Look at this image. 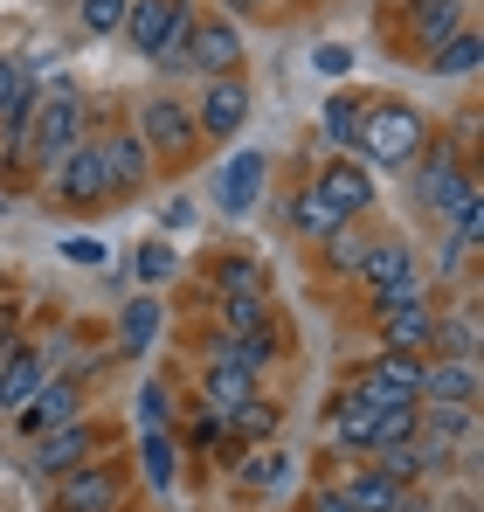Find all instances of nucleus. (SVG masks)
I'll list each match as a JSON object with an SVG mask.
<instances>
[{
    "label": "nucleus",
    "mask_w": 484,
    "mask_h": 512,
    "mask_svg": "<svg viewBox=\"0 0 484 512\" xmlns=\"http://www.w3.org/2000/svg\"><path fill=\"white\" fill-rule=\"evenodd\" d=\"M208 277H215V291H222V298H236V291H270V277H263V263H256V256H222Z\"/></svg>",
    "instance_id": "33"
},
{
    "label": "nucleus",
    "mask_w": 484,
    "mask_h": 512,
    "mask_svg": "<svg viewBox=\"0 0 484 512\" xmlns=\"http://www.w3.org/2000/svg\"><path fill=\"white\" fill-rule=\"evenodd\" d=\"M63 256H70V263H104V243H90V236H77V243H63Z\"/></svg>",
    "instance_id": "44"
},
{
    "label": "nucleus",
    "mask_w": 484,
    "mask_h": 512,
    "mask_svg": "<svg viewBox=\"0 0 484 512\" xmlns=\"http://www.w3.org/2000/svg\"><path fill=\"white\" fill-rule=\"evenodd\" d=\"M249 77H208V90H201V104H194V139H236L242 125H249Z\"/></svg>",
    "instance_id": "7"
},
{
    "label": "nucleus",
    "mask_w": 484,
    "mask_h": 512,
    "mask_svg": "<svg viewBox=\"0 0 484 512\" xmlns=\"http://www.w3.org/2000/svg\"><path fill=\"white\" fill-rule=\"evenodd\" d=\"M118 471L111 464H83L70 478H56V512H118Z\"/></svg>",
    "instance_id": "15"
},
{
    "label": "nucleus",
    "mask_w": 484,
    "mask_h": 512,
    "mask_svg": "<svg viewBox=\"0 0 484 512\" xmlns=\"http://www.w3.org/2000/svg\"><path fill=\"white\" fill-rule=\"evenodd\" d=\"M139 478L153 485V492H173V478H180V443L173 436H139Z\"/></svg>",
    "instance_id": "29"
},
{
    "label": "nucleus",
    "mask_w": 484,
    "mask_h": 512,
    "mask_svg": "<svg viewBox=\"0 0 484 512\" xmlns=\"http://www.w3.org/2000/svg\"><path fill=\"white\" fill-rule=\"evenodd\" d=\"M464 201H478V167L450 139H436V153H422V167H415V208L436 215V222H450Z\"/></svg>",
    "instance_id": "3"
},
{
    "label": "nucleus",
    "mask_w": 484,
    "mask_h": 512,
    "mask_svg": "<svg viewBox=\"0 0 484 512\" xmlns=\"http://www.w3.org/2000/svg\"><path fill=\"white\" fill-rule=\"evenodd\" d=\"M187 21H194V7H187V0H132L118 35H125V42L153 63L166 42H180V35H187Z\"/></svg>",
    "instance_id": "9"
},
{
    "label": "nucleus",
    "mask_w": 484,
    "mask_h": 512,
    "mask_svg": "<svg viewBox=\"0 0 484 512\" xmlns=\"http://www.w3.org/2000/svg\"><path fill=\"white\" fill-rule=\"evenodd\" d=\"M277 423H284V409H277V402H242L236 416H229V436H242V443H270Z\"/></svg>",
    "instance_id": "36"
},
{
    "label": "nucleus",
    "mask_w": 484,
    "mask_h": 512,
    "mask_svg": "<svg viewBox=\"0 0 484 512\" xmlns=\"http://www.w3.org/2000/svg\"><path fill=\"white\" fill-rule=\"evenodd\" d=\"M429 146V118L402 104V97H367V111H360V132H353V153H360V167H408L415 153Z\"/></svg>",
    "instance_id": "1"
},
{
    "label": "nucleus",
    "mask_w": 484,
    "mask_h": 512,
    "mask_svg": "<svg viewBox=\"0 0 484 512\" xmlns=\"http://www.w3.org/2000/svg\"><path fill=\"white\" fill-rule=\"evenodd\" d=\"M28 84V70H21V56H0V111L14 104V90Z\"/></svg>",
    "instance_id": "42"
},
{
    "label": "nucleus",
    "mask_w": 484,
    "mask_h": 512,
    "mask_svg": "<svg viewBox=\"0 0 484 512\" xmlns=\"http://www.w3.org/2000/svg\"><path fill=\"white\" fill-rule=\"evenodd\" d=\"M360 111H367V97H360V90H332V97H325V111H319V132H325V146H339V153H353V132H360Z\"/></svg>",
    "instance_id": "28"
},
{
    "label": "nucleus",
    "mask_w": 484,
    "mask_h": 512,
    "mask_svg": "<svg viewBox=\"0 0 484 512\" xmlns=\"http://www.w3.org/2000/svg\"><path fill=\"white\" fill-rule=\"evenodd\" d=\"M49 180V201L56 208H104V194H111V180H104V153H97V139H83L70 160H56V167L42 173Z\"/></svg>",
    "instance_id": "5"
},
{
    "label": "nucleus",
    "mask_w": 484,
    "mask_h": 512,
    "mask_svg": "<svg viewBox=\"0 0 484 512\" xmlns=\"http://www.w3.org/2000/svg\"><path fill=\"white\" fill-rule=\"evenodd\" d=\"M291 478V450H277V443H256L249 457H236V485L242 492H277Z\"/></svg>",
    "instance_id": "26"
},
{
    "label": "nucleus",
    "mask_w": 484,
    "mask_h": 512,
    "mask_svg": "<svg viewBox=\"0 0 484 512\" xmlns=\"http://www.w3.org/2000/svg\"><path fill=\"white\" fill-rule=\"evenodd\" d=\"M77 416H83V381L49 374V381L35 388V402H28V409H14V429H21V436H49V429L77 423Z\"/></svg>",
    "instance_id": "11"
},
{
    "label": "nucleus",
    "mask_w": 484,
    "mask_h": 512,
    "mask_svg": "<svg viewBox=\"0 0 484 512\" xmlns=\"http://www.w3.org/2000/svg\"><path fill=\"white\" fill-rule=\"evenodd\" d=\"M160 319H166L160 298H153V291H139V298L118 312V346H125V353H153V340H160Z\"/></svg>",
    "instance_id": "27"
},
{
    "label": "nucleus",
    "mask_w": 484,
    "mask_h": 512,
    "mask_svg": "<svg viewBox=\"0 0 484 512\" xmlns=\"http://www.w3.org/2000/svg\"><path fill=\"white\" fill-rule=\"evenodd\" d=\"M360 381H374V388H388V395H408V402H415V395H422V360H415V353H388V346H381V353L360 367Z\"/></svg>",
    "instance_id": "25"
},
{
    "label": "nucleus",
    "mask_w": 484,
    "mask_h": 512,
    "mask_svg": "<svg viewBox=\"0 0 484 512\" xmlns=\"http://www.w3.org/2000/svg\"><path fill=\"white\" fill-rule=\"evenodd\" d=\"M332 229H346V215H339V208H332V201H325L319 187H312V180H305V187H298V194H291V236H305V243H325V236H332Z\"/></svg>",
    "instance_id": "23"
},
{
    "label": "nucleus",
    "mask_w": 484,
    "mask_h": 512,
    "mask_svg": "<svg viewBox=\"0 0 484 512\" xmlns=\"http://www.w3.org/2000/svg\"><path fill=\"white\" fill-rule=\"evenodd\" d=\"M132 270H139V284H160V277H173V243H146Z\"/></svg>",
    "instance_id": "41"
},
{
    "label": "nucleus",
    "mask_w": 484,
    "mask_h": 512,
    "mask_svg": "<svg viewBox=\"0 0 484 512\" xmlns=\"http://www.w3.org/2000/svg\"><path fill=\"white\" fill-rule=\"evenodd\" d=\"M415 402H436V409H478V360L429 353V360H422V395H415Z\"/></svg>",
    "instance_id": "12"
},
{
    "label": "nucleus",
    "mask_w": 484,
    "mask_h": 512,
    "mask_svg": "<svg viewBox=\"0 0 484 512\" xmlns=\"http://www.w3.org/2000/svg\"><path fill=\"white\" fill-rule=\"evenodd\" d=\"M201 360L208 367H242V374H263L270 360H277V326L270 333H208V346H201Z\"/></svg>",
    "instance_id": "16"
},
{
    "label": "nucleus",
    "mask_w": 484,
    "mask_h": 512,
    "mask_svg": "<svg viewBox=\"0 0 484 512\" xmlns=\"http://www.w3.org/2000/svg\"><path fill=\"white\" fill-rule=\"evenodd\" d=\"M367 243H374V236L346 222V229H332V236H325L319 250H325V263H332V270H346V277H353V270H360V256H367Z\"/></svg>",
    "instance_id": "38"
},
{
    "label": "nucleus",
    "mask_w": 484,
    "mask_h": 512,
    "mask_svg": "<svg viewBox=\"0 0 484 512\" xmlns=\"http://www.w3.org/2000/svg\"><path fill=\"white\" fill-rule=\"evenodd\" d=\"M305 512H353V506H346V492H339V485H319V492L305 499Z\"/></svg>",
    "instance_id": "43"
},
{
    "label": "nucleus",
    "mask_w": 484,
    "mask_h": 512,
    "mask_svg": "<svg viewBox=\"0 0 484 512\" xmlns=\"http://www.w3.org/2000/svg\"><path fill=\"white\" fill-rule=\"evenodd\" d=\"M415 429H422V402H388V409H374V436H367V450L408 443Z\"/></svg>",
    "instance_id": "31"
},
{
    "label": "nucleus",
    "mask_w": 484,
    "mask_h": 512,
    "mask_svg": "<svg viewBox=\"0 0 484 512\" xmlns=\"http://www.w3.org/2000/svg\"><path fill=\"white\" fill-rule=\"evenodd\" d=\"M415 270H422V263H415V250H408L402 236H374L353 277H360L367 291H388V284H402V277H415Z\"/></svg>",
    "instance_id": "18"
},
{
    "label": "nucleus",
    "mask_w": 484,
    "mask_h": 512,
    "mask_svg": "<svg viewBox=\"0 0 484 512\" xmlns=\"http://www.w3.org/2000/svg\"><path fill=\"white\" fill-rule=\"evenodd\" d=\"M436 353H450V360H478V298H464L457 312L436 305Z\"/></svg>",
    "instance_id": "24"
},
{
    "label": "nucleus",
    "mask_w": 484,
    "mask_h": 512,
    "mask_svg": "<svg viewBox=\"0 0 484 512\" xmlns=\"http://www.w3.org/2000/svg\"><path fill=\"white\" fill-rule=\"evenodd\" d=\"M222 7H229V14H263L270 0H222Z\"/></svg>",
    "instance_id": "46"
},
{
    "label": "nucleus",
    "mask_w": 484,
    "mask_h": 512,
    "mask_svg": "<svg viewBox=\"0 0 484 512\" xmlns=\"http://www.w3.org/2000/svg\"><path fill=\"white\" fill-rule=\"evenodd\" d=\"M339 492H346V506H353V512H408V485L381 478L374 464H367V471H353Z\"/></svg>",
    "instance_id": "22"
},
{
    "label": "nucleus",
    "mask_w": 484,
    "mask_h": 512,
    "mask_svg": "<svg viewBox=\"0 0 484 512\" xmlns=\"http://www.w3.org/2000/svg\"><path fill=\"white\" fill-rule=\"evenodd\" d=\"M242 402H256V374H242V367H208V360H201V409H215V416L229 423Z\"/></svg>",
    "instance_id": "21"
},
{
    "label": "nucleus",
    "mask_w": 484,
    "mask_h": 512,
    "mask_svg": "<svg viewBox=\"0 0 484 512\" xmlns=\"http://www.w3.org/2000/svg\"><path fill=\"white\" fill-rule=\"evenodd\" d=\"M160 222H166V229H187V222H194V201H166Z\"/></svg>",
    "instance_id": "45"
},
{
    "label": "nucleus",
    "mask_w": 484,
    "mask_h": 512,
    "mask_svg": "<svg viewBox=\"0 0 484 512\" xmlns=\"http://www.w3.org/2000/svg\"><path fill=\"white\" fill-rule=\"evenodd\" d=\"M312 70H319L325 84H339V77L353 70V49H346V42H319V49H312Z\"/></svg>",
    "instance_id": "40"
},
{
    "label": "nucleus",
    "mask_w": 484,
    "mask_h": 512,
    "mask_svg": "<svg viewBox=\"0 0 484 512\" xmlns=\"http://www.w3.org/2000/svg\"><path fill=\"white\" fill-rule=\"evenodd\" d=\"M97 450H104V429L90 423V416H77V423L35 436V471H42V478H70L83 464H97Z\"/></svg>",
    "instance_id": "10"
},
{
    "label": "nucleus",
    "mask_w": 484,
    "mask_h": 512,
    "mask_svg": "<svg viewBox=\"0 0 484 512\" xmlns=\"http://www.w3.org/2000/svg\"><path fill=\"white\" fill-rule=\"evenodd\" d=\"M471 243H464V236H436V263H429V270H422V277H429V284H464V277H471Z\"/></svg>",
    "instance_id": "35"
},
{
    "label": "nucleus",
    "mask_w": 484,
    "mask_h": 512,
    "mask_svg": "<svg viewBox=\"0 0 484 512\" xmlns=\"http://www.w3.org/2000/svg\"><path fill=\"white\" fill-rule=\"evenodd\" d=\"M187 56H194V70L201 77H242V28L229 14H194V28H187Z\"/></svg>",
    "instance_id": "8"
},
{
    "label": "nucleus",
    "mask_w": 484,
    "mask_h": 512,
    "mask_svg": "<svg viewBox=\"0 0 484 512\" xmlns=\"http://www.w3.org/2000/svg\"><path fill=\"white\" fill-rule=\"evenodd\" d=\"M42 381H49V367H42V353H35V346H21V340H14V353L0 360V409H7V416H14V409H28Z\"/></svg>",
    "instance_id": "19"
},
{
    "label": "nucleus",
    "mask_w": 484,
    "mask_h": 512,
    "mask_svg": "<svg viewBox=\"0 0 484 512\" xmlns=\"http://www.w3.org/2000/svg\"><path fill=\"white\" fill-rule=\"evenodd\" d=\"M83 139H90V104H83V90L49 84L42 104H35V118H28V153H21V167L49 173L56 160H70Z\"/></svg>",
    "instance_id": "2"
},
{
    "label": "nucleus",
    "mask_w": 484,
    "mask_h": 512,
    "mask_svg": "<svg viewBox=\"0 0 484 512\" xmlns=\"http://www.w3.org/2000/svg\"><path fill=\"white\" fill-rule=\"evenodd\" d=\"M436 284L415 270V277H402V284H388V291H367V305H374V319H388V312H408V305H436L429 298Z\"/></svg>",
    "instance_id": "34"
},
{
    "label": "nucleus",
    "mask_w": 484,
    "mask_h": 512,
    "mask_svg": "<svg viewBox=\"0 0 484 512\" xmlns=\"http://www.w3.org/2000/svg\"><path fill=\"white\" fill-rule=\"evenodd\" d=\"M97 153H104V180H111V194H139V187L153 180V153L139 146V132H132V125L104 132V139H97Z\"/></svg>",
    "instance_id": "14"
},
{
    "label": "nucleus",
    "mask_w": 484,
    "mask_h": 512,
    "mask_svg": "<svg viewBox=\"0 0 484 512\" xmlns=\"http://www.w3.org/2000/svg\"><path fill=\"white\" fill-rule=\"evenodd\" d=\"M222 333H270V291H236V298H222Z\"/></svg>",
    "instance_id": "32"
},
{
    "label": "nucleus",
    "mask_w": 484,
    "mask_h": 512,
    "mask_svg": "<svg viewBox=\"0 0 484 512\" xmlns=\"http://www.w3.org/2000/svg\"><path fill=\"white\" fill-rule=\"evenodd\" d=\"M478 63H484V42H478V28H464V35H450L436 56H429V70L436 77H450V84H464V77H478Z\"/></svg>",
    "instance_id": "30"
},
{
    "label": "nucleus",
    "mask_w": 484,
    "mask_h": 512,
    "mask_svg": "<svg viewBox=\"0 0 484 512\" xmlns=\"http://www.w3.org/2000/svg\"><path fill=\"white\" fill-rule=\"evenodd\" d=\"M132 132H139V146L153 153V160H194V111L180 104V97H146L139 104V118H132Z\"/></svg>",
    "instance_id": "4"
},
{
    "label": "nucleus",
    "mask_w": 484,
    "mask_h": 512,
    "mask_svg": "<svg viewBox=\"0 0 484 512\" xmlns=\"http://www.w3.org/2000/svg\"><path fill=\"white\" fill-rule=\"evenodd\" d=\"M471 28V0H408L402 7V42H408V56H436L450 35H464Z\"/></svg>",
    "instance_id": "6"
},
{
    "label": "nucleus",
    "mask_w": 484,
    "mask_h": 512,
    "mask_svg": "<svg viewBox=\"0 0 484 512\" xmlns=\"http://www.w3.org/2000/svg\"><path fill=\"white\" fill-rule=\"evenodd\" d=\"M125 7H132V0H77L90 35H118V28H125Z\"/></svg>",
    "instance_id": "39"
},
{
    "label": "nucleus",
    "mask_w": 484,
    "mask_h": 512,
    "mask_svg": "<svg viewBox=\"0 0 484 512\" xmlns=\"http://www.w3.org/2000/svg\"><path fill=\"white\" fill-rule=\"evenodd\" d=\"M312 187H319V194L332 201V208H339V215H346V222L374 208V173L360 167V160H325Z\"/></svg>",
    "instance_id": "17"
},
{
    "label": "nucleus",
    "mask_w": 484,
    "mask_h": 512,
    "mask_svg": "<svg viewBox=\"0 0 484 512\" xmlns=\"http://www.w3.org/2000/svg\"><path fill=\"white\" fill-rule=\"evenodd\" d=\"M381 346H388V353H415V360H429V346H436V305L388 312V319H381Z\"/></svg>",
    "instance_id": "20"
},
{
    "label": "nucleus",
    "mask_w": 484,
    "mask_h": 512,
    "mask_svg": "<svg viewBox=\"0 0 484 512\" xmlns=\"http://www.w3.org/2000/svg\"><path fill=\"white\" fill-rule=\"evenodd\" d=\"M263 173H270V153L242 146L229 167H215V208H222V215H249V208L263 201Z\"/></svg>",
    "instance_id": "13"
},
{
    "label": "nucleus",
    "mask_w": 484,
    "mask_h": 512,
    "mask_svg": "<svg viewBox=\"0 0 484 512\" xmlns=\"http://www.w3.org/2000/svg\"><path fill=\"white\" fill-rule=\"evenodd\" d=\"M132 423H139V436H160V429L173 423V388H166V381H146V388H139Z\"/></svg>",
    "instance_id": "37"
}]
</instances>
